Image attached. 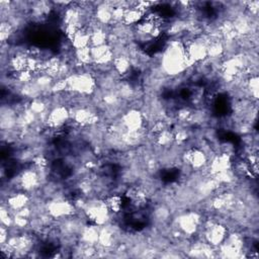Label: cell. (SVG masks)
Listing matches in <instances>:
<instances>
[{"label": "cell", "instance_id": "1", "mask_svg": "<svg viewBox=\"0 0 259 259\" xmlns=\"http://www.w3.org/2000/svg\"><path fill=\"white\" fill-rule=\"evenodd\" d=\"M66 80L68 90L83 95H92L97 88L96 80L90 73H74Z\"/></svg>", "mask_w": 259, "mask_h": 259}, {"label": "cell", "instance_id": "3", "mask_svg": "<svg viewBox=\"0 0 259 259\" xmlns=\"http://www.w3.org/2000/svg\"><path fill=\"white\" fill-rule=\"evenodd\" d=\"M120 121L126 131L135 132L145 126V119L139 109L130 108L120 117Z\"/></svg>", "mask_w": 259, "mask_h": 259}, {"label": "cell", "instance_id": "4", "mask_svg": "<svg viewBox=\"0 0 259 259\" xmlns=\"http://www.w3.org/2000/svg\"><path fill=\"white\" fill-rule=\"evenodd\" d=\"M3 204H6L12 214L19 209L27 206L30 202V195L25 191H18L11 194L6 200H1Z\"/></svg>", "mask_w": 259, "mask_h": 259}, {"label": "cell", "instance_id": "5", "mask_svg": "<svg viewBox=\"0 0 259 259\" xmlns=\"http://www.w3.org/2000/svg\"><path fill=\"white\" fill-rule=\"evenodd\" d=\"M112 65H113V69L115 70V72L121 77V79L125 76L128 75V73L132 72L133 68H132V64H131V60L127 56L125 55H121V56H115L113 58L112 61Z\"/></svg>", "mask_w": 259, "mask_h": 259}, {"label": "cell", "instance_id": "7", "mask_svg": "<svg viewBox=\"0 0 259 259\" xmlns=\"http://www.w3.org/2000/svg\"><path fill=\"white\" fill-rule=\"evenodd\" d=\"M144 17V14L141 13L139 10L135 8H127L124 10L122 23L127 26H135L137 25Z\"/></svg>", "mask_w": 259, "mask_h": 259}, {"label": "cell", "instance_id": "6", "mask_svg": "<svg viewBox=\"0 0 259 259\" xmlns=\"http://www.w3.org/2000/svg\"><path fill=\"white\" fill-rule=\"evenodd\" d=\"M104 201L112 214H119L121 212L123 206L121 194L110 193L104 198Z\"/></svg>", "mask_w": 259, "mask_h": 259}, {"label": "cell", "instance_id": "2", "mask_svg": "<svg viewBox=\"0 0 259 259\" xmlns=\"http://www.w3.org/2000/svg\"><path fill=\"white\" fill-rule=\"evenodd\" d=\"M70 120V112L67 106H55L53 107L48 114L47 118V127L59 131L62 130L66 123Z\"/></svg>", "mask_w": 259, "mask_h": 259}, {"label": "cell", "instance_id": "8", "mask_svg": "<svg viewBox=\"0 0 259 259\" xmlns=\"http://www.w3.org/2000/svg\"><path fill=\"white\" fill-rule=\"evenodd\" d=\"M74 56H75V59L83 65L93 64L92 57H91V52H90V47L74 50Z\"/></svg>", "mask_w": 259, "mask_h": 259}, {"label": "cell", "instance_id": "9", "mask_svg": "<svg viewBox=\"0 0 259 259\" xmlns=\"http://www.w3.org/2000/svg\"><path fill=\"white\" fill-rule=\"evenodd\" d=\"M9 238V229L5 226H0V244L6 243Z\"/></svg>", "mask_w": 259, "mask_h": 259}]
</instances>
